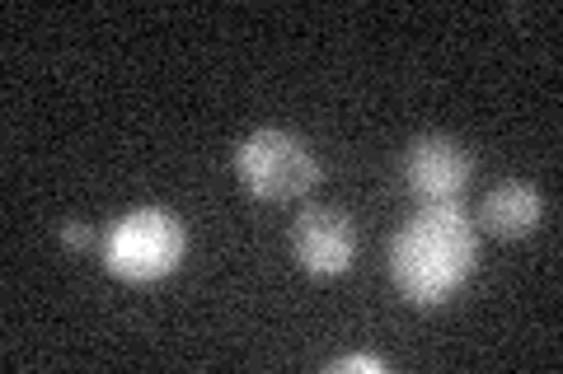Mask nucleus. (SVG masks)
Listing matches in <instances>:
<instances>
[{"label":"nucleus","mask_w":563,"mask_h":374,"mask_svg":"<svg viewBox=\"0 0 563 374\" xmlns=\"http://www.w3.org/2000/svg\"><path fill=\"white\" fill-rule=\"evenodd\" d=\"M352 370H362V374H385V361H380V355L352 351V355H343V361H333V365H329V374H352Z\"/></svg>","instance_id":"7"},{"label":"nucleus","mask_w":563,"mask_h":374,"mask_svg":"<svg viewBox=\"0 0 563 374\" xmlns=\"http://www.w3.org/2000/svg\"><path fill=\"white\" fill-rule=\"evenodd\" d=\"M184 220L165 206H136L118 216L99 239V258L109 276L128 281V286H155L179 272L184 262Z\"/></svg>","instance_id":"2"},{"label":"nucleus","mask_w":563,"mask_h":374,"mask_svg":"<svg viewBox=\"0 0 563 374\" xmlns=\"http://www.w3.org/2000/svg\"><path fill=\"white\" fill-rule=\"evenodd\" d=\"M544 216V197L526 178H507V183L488 188L479 211H474V229H488L498 239H526Z\"/></svg>","instance_id":"6"},{"label":"nucleus","mask_w":563,"mask_h":374,"mask_svg":"<svg viewBox=\"0 0 563 374\" xmlns=\"http://www.w3.org/2000/svg\"><path fill=\"white\" fill-rule=\"evenodd\" d=\"M479 267V229L455 202L418 206L390 239V281L413 309H437Z\"/></svg>","instance_id":"1"},{"label":"nucleus","mask_w":563,"mask_h":374,"mask_svg":"<svg viewBox=\"0 0 563 374\" xmlns=\"http://www.w3.org/2000/svg\"><path fill=\"white\" fill-rule=\"evenodd\" d=\"M399 173H404V188H409L422 206L461 202V192L474 178V155L455 136L428 132V136H413L409 146H404Z\"/></svg>","instance_id":"4"},{"label":"nucleus","mask_w":563,"mask_h":374,"mask_svg":"<svg viewBox=\"0 0 563 374\" xmlns=\"http://www.w3.org/2000/svg\"><path fill=\"white\" fill-rule=\"evenodd\" d=\"M62 243L76 248V253H80V248H95V229L80 225V220H66V225H62Z\"/></svg>","instance_id":"8"},{"label":"nucleus","mask_w":563,"mask_h":374,"mask_svg":"<svg viewBox=\"0 0 563 374\" xmlns=\"http://www.w3.org/2000/svg\"><path fill=\"white\" fill-rule=\"evenodd\" d=\"M320 159L310 155L301 136L282 132V127H263L250 132L235 146V178L240 188L258 202H296L320 183Z\"/></svg>","instance_id":"3"},{"label":"nucleus","mask_w":563,"mask_h":374,"mask_svg":"<svg viewBox=\"0 0 563 374\" xmlns=\"http://www.w3.org/2000/svg\"><path fill=\"white\" fill-rule=\"evenodd\" d=\"M291 253L306 276H343L357 258V225L339 206H306L291 220Z\"/></svg>","instance_id":"5"}]
</instances>
